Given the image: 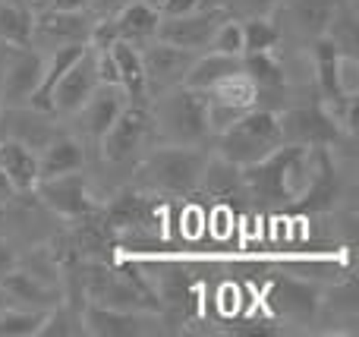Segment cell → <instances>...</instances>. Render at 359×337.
<instances>
[{"mask_svg": "<svg viewBox=\"0 0 359 337\" xmlns=\"http://www.w3.org/2000/svg\"><path fill=\"white\" fill-rule=\"evenodd\" d=\"M243 170V183L249 189V199L262 202L271 208H293L297 199L303 195L306 183L312 174V149L306 145L284 142L265 155L262 161L249 164Z\"/></svg>", "mask_w": 359, "mask_h": 337, "instance_id": "6da1fadb", "label": "cell"}, {"mask_svg": "<svg viewBox=\"0 0 359 337\" xmlns=\"http://www.w3.org/2000/svg\"><path fill=\"white\" fill-rule=\"evenodd\" d=\"M208 155L202 145H164L151 149L139 164V183L155 193L168 195H189L198 189L205 174Z\"/></svg>", "mask_w": 359, "mask_h": 337, "instance_id": "7a4b0ae2", "label": "cell"}, {"mask_svg": "<svg viewBox=\"0 0 359 337\" xmlns=\"http://www.w3.org/2000/svg\"><path fill=\"white\" fill-rule=\"evenodd\" d=\"M217 158L236 164V167H249V164L262 161L271 155L278 145H284L280 136V117L268 107H252V111L240 114L224 132H217Z\"/></svg>", "mask_w": 359, "mask_h": 337, "instance_id": "3957f363", "label": "cell"}, {"mask_svg": "<svg viewBox=\"0 0 359 337\" xmlns=\"http://www.w3.org/2000/svg\"><path fill=\"white\" fill-rule=\"evenodd\" d=\"M151 114H155V130H161V136L170 145H205L211 139L208 101L198 88L177 85L158 95V104Z\"/></svg>", "mask_w": 359, "mask_h": 337, "instance_id": "277c9868", "label": "cell"}, {"mask_svg": "<svg viewBox=\"0 0 359 337\" xmlns=\"http://www.w3.org/2000/svg\"><path fill=\"white\" fill-rule=\"evenodd\" d=\"M280 117V136L284 142L306 145V149H331L347 139L344 126L334 120V114L322 104V101H306L290 111L278 114Z\"/></svg>", "mask_w": 359, "mask_h": 337, "instance_id": "5b68a950", "label": "cell"}, {"mask_svg": "<svg viewBox=\"0 0 359 337\" xmlns=\"http://www.w3.org/2000/svg\"><path fill=\"white\" fill-rule=\"evenodd\" d=\"M151 136H155V114H151V107L126 101V107L111 123V130L101 136L98 142L101 158L111 164H126L145 149V142Z\"/></svg>", "mask_w": 359, "mask_h": 337, "instance_id": "8992f818", "label": "cell"}, {"mask_svg": "<svg viewBox=\"0 0 359 337\" xmlns=\"http://www.w3.org/2000/svg\"><path fill=\"white\" fill-rule=\"evenodd\" d=\"M230 16H233V10L224 4L202 6V10L183 13V16H161L158 19L155 38L158 41L177 44V48H186V50H205L211 35L217 32V25Z\"/></svg>", "mask_w": 359, "mask_h": 337, "instance_id": "52a82bcc", "label": "cell"}, {"mask_svg": "<svg viewBox=\"0 0 359 337\" xmlns=\"http://www.w3.org/2000/svg\"><path fill=\"white\" fill-rule=\"evenodd\" d=\"M139 54H142V69H145L149 95L158 98V95L183 85V79H186V73H189V67L196 63L198 50H186V48H177V44L151 38L149 44L139 48Z\"/></svg>", "mask_w": 359, "mask_h": 337, "instance_id": "ba28073f", "label": "cell"}, {"mask_svg": "<svg viewBox=\"0 0 359 337\" xmlns=\"http://www.w3.org/2000/svg\"><path fill=\"white\" fill-rule=\"evenodd\" d=\"M35 193H38V199L57 214V218L69 221V224L79 221V218H86V214H92V212H98V202L92 199L88 183L79 170L63 174V177H50V180H38Z\"/></svg>", "mask_w": 359, "mask_h": 337, "instance_id": "9c48e42d", "label": "cell"}, {"mask_svg": "<svg viewBox=\"0 0 359 337\" xmlns=\"http://www.w3.org/2000/svg\"><path fill=\"white\" fill-rule=\"evenodd\" d=\"M98 85L101 82H98V67H95V48L86 44L82 57L63 73V79L57 82L54 98H50V114H60V117L79 114L82 104L92 98V92Z\"/></svg>", "mask_w": 359, "mask_h": 337, "instance_id": "30bf717a", "label": "cell"}, {"mask_svg": "<svg viewBox=\"0 0 359 337\" xmlns=\"http://www.w3.org/2000/svg\"><path fill=\"white\" fill-rule=\"evenodd\" d=\"M44 69V57L38 50H32V44H13L10 60H6L4 69V82H0V101L6 107H19L29 104L32 92H35L38 79H41Z\"/></svg>", "mask_w": 359, "mask_h": 337, "instance_id": "8fae6325", "label": "cell"}, {"mask_svg": "<svg viewBox=\"0 0 359 337\" xmlns=\"http://www.w3.org/2000/svg\"><path fill=\"white\" fill-rule=\"evenodd\" d=\"M101 214H104L107 227L114 231V237L123 231H155V224H158L155 199L139 193V189H123V193H117L101 208Z\"/></svg>", "mask_w": 359, "mask_h": 337, "instance_id": "7c38bea8", "label": "cell"}, {"mask_svg": "<svg viewBox=\"0 0 359 337\" xmlns=\"http://www.w3.org/2000/svg\"><path fill=\"white\" fill-rule=\"evenodd\" d=\"M95 22L86 16V13H73V10H54L48 6L44 13L35 16V25H32V41H44V44H88L92 38Z\"/></svg>", "mask_w": 359, "mask_h": 337, "instance_id": "4fadbf2b", "label": "cell"}, {"mask_svg": "<svg viewBox=\"0 0 359 337\" xmlns=\"http://www.w3.org/2000/svg\"><path fill=\"white\" fill-rule=\"evenodd\" d=\"M341 199V177L328 149H312V174L303 195L297 199V212H328Z\"/></svg>", "mask_w": 359, "mask_h": 337, "instance_id": "5bb4252c", "label": "cell"}, {"mask_svg": "<svg viewBox=\"0 0 359 337\" xmlns=\"http://www.w3.org/2000/svg\"><path fill=\"white\" fill-rule=\"evenodd\" d=\"M0 287L10 294L13 303H22L25 309H50L63 300L60 287L48 277H41L32 268H10L6 275H0Z\"/></svg>", "mask_w": 359, "mask_h": 337, "instance_id": "9a60e30c", "label": "cell"}, {"mask_svg": "<svg viewBox=\"0 0 359 337\" xmlns=\"http://www.w3.org/2000/svg\"><path fill=\"white\" fill-rule=\"evenodd\" d=\"M268 303H271L274 312L284 315V319L309 322V319H316L318 306H322V296L306 281H297V277H274Z\"/></svg>", "mask_w": 359, "mask_h": 337, "instance_id": "2e32d148", "label": "cell"}, {"mask_svg": "<svg viewBox=\"0 0 359 337\" xmlns=\"http://www.w3.org/2000/svg\"><path fill=\"white\" fill-rule=\"evenodd\" d=\"M82 325L86 334L95 337H139L149 331V312H123V309H107L98 303L82 306Z\"/></svg>", "mask_w": 359, "mask_h": 337, "instance_id": "e0dca14e", "label": "cell"}, {"mask_svg": "<svg viewBox=\"0 0 359 337\" xmlns=\"http://www.w3.org/2000/svg\"><path fill=\"white\" fill-rule=\"evenodd\" d=\"M126 107V95L120 85H98L92 92V98L82 104V130H86V136L92 139L95 145L101 142V136H104L107 130H111V123L117 120V114Z\"/></svg>", "mask_w": 359, "mask_h": 337, "instance_id": "ac0fdd59", "label": "cell"}, {"mask_svg": "<svg viewBox=\"0 0 359 337\" xmlns=\"http://www.w3.org/2000/svg\"><path fill=\"white\" fill-rule=\"evenodd\" d=\"M82 50H86V44H60V48H54V54L44 60L41 79H38L35 92H32V98H29V107H32V111L50 114V98H54L57 82H60L63 73H67V69L82 57Z\"/></svg>", "mask_w": 359, "mask_h": 337, "instance_id": "d6986e66", "label": "cell"}, {"mask_svg": "<svg viewBox=\"0 0 359 337\" xmlns=\"http://www.w3.org/2000/svg\"><path fill=\"white\" fill-rule=\"evenodd\" d=\"M114 67H117V85L123 88L126 101L136 104H149V85H145V69H142V54L136 44L130 41H111Z\"/></svg>", "mask_w": 359, "mask_h": 337, "instance_id": "ffe728a7", "label": "cell"}, {"mask_svg": "<svg viewBox=\"0 0 359 337\" xmlns=\"http://www.w3.org/2000/svg\"><path fill=\"white\" fill-rule=\"evenodd\" d=\"M86 167V149L79 139L73 136H60L57 132L38 155V180H50V177H63L73 170Z\"/></svg>", "mask_w": 359, "mask_h": 337, "instance_id": "44dd1931", "label": "cell"}, {"mask_svg": "<svg viewBox=\"0 0 359 337\" xmlns=\"http://www.w3.org/2000/svg\"><path fill=\"white\" fill-rule=\"evenodd\" d=\"M0 123H10L6 139H16V142L29 145V149H44L50 139L57 136V130L41 117V111L32 114V107H6V114L0 117Z\"/></svg>", "mask_w": 359, "mask_h": 337, "instance_id": "7402d4cb", "label": "cell"}, {"mask_svg": "<svg viewBox=\"0 0 359 337\" xmlns=\"http://www.w3.org/2000/svg\"><path fill=\"white\" fill-rule=\"evenodd\" d=\"M0 170L13 180L19 193H32L38 183V155L16 139L0 142Z\"/></svg>", "mask_w": 359, "mask_h": 337, "instance_id": "603a6c76", "label": "cell"}, {"mask_svg": "<svg viewBox=\"0 0 359 337\" xmlns=\"http://www.w3.org/2000/svg\"><path fill=\"white\" fill-rule=\"evenodd\" d=\"M205 95L224 107H233V111H252V107H259V88H255V82L243 69L217 79Z\"/></svg>", "mask_w": 359, "mask_h": 337, "instance_id": "cb8c5ba5", "label": "cell"}, {"mask_svg": "<svg viewBox=\"0 0 359 337\" xmlns=\"http://www.w3.org/2000/svg\"><path fill=\"white\" fill-rule=\"evenodd\" d=\"M211 195H221V199H249V189L243 183V170L236 164L224 161V158H215L205 164V174H202V183Z\"/></svg>", "mask_w": 359, "mask_h": 337, "instance_id": "d4e9b609", "label": "cell"}, {"mask_svg": "<svg viewBox=\"0 0 359 337\" xmlns=\"http://www.w3.org/2000/svg\"><path fill=\"white\" fill-rule=\"evenodd\" d=\"M236 69H243L240 57H230V54H215V50H208L205 57H196V63L189 67V73H186L183 85L189 88H198V92H208L211 85H215L217 79H224V76L236 73Z\"/></svg>", "mask_w": 359, "mask_h": 337, "instance_id": "484cf974", "label": "cell"}, {"mask_svg": "<svg viewBox=\"0 0 359 337\" xmlns=\"http://www.w3.org/2000/svg\"><path fill=\"white\" fill-rule=\"evenodd\" d=\"M243 73L255 82V88L262 92H280L284 88V67L271 50H243L240 54Z\"/></svg>", "mask_w": 359, "mask_h": 337, "instance_id": "4316f807", "label": "cell"}, {"mask_svg": "<svg viewBox=\"0 0 359 337\" xmlns=\"http://www.w3.org/2000/svg\"><path fill=\"white\" fill-rule=\"evenodd\" d=\"M344 4H347V0H293V16H297V22L316 38V35H325V32H328L331 19H334V13L341 10Z\"/></svg>", "mask_w": 359, "mask_h": 337, "instance_id": "83f0119b", "label": "cell"}, {"mask_svg": "<svg viewBox=\"0 0 359 337\" xmlns=\"http://www.w3.org/2000/svg\"><path fill=\"white\" fill-rule=\"evenodd\" d=\"M32 25H35V13L22 4H6L0 0V38L10 44H32Z\"/></svg>", "mask_w": 359, "mask_h": 337, "instance_id": "f1b7e54d", "label": "cell"}, {"mask_svg": "<svg viewBox=\"0 0 359 337\" xmlns=\"http://www.w3.org/2000/svg\"><path fill=\"white\" fill-rule=\"evenodd\" d=\"M48 309H10L0 312V337H38Z\"/></svg>", "mask_w": 359, "mask_h": 337, "instance_id": "f546056e", "label": "cell"}, {"mask_svg": "<svg viewBox=\"0 0 359 337\" xmlns=\"http://www.w3.org/2000/svg\"><path fill=\"white\" fill-rule=\"evenodd\" d=\"M280 44V29L265 16L255 13L243 22V50H274Z\"/></svg>", "mask_w": 359, "mask_h": 337, "instance_id": "4dcf8cb0", "label": "cell"}, {"mask_svg": "<svg viewBox=\"0 0 359 337\" xmlns=\"http://www.w3.org/2000/svg\"><path fill=\"white\" fill-rule=\"evenodd\" d=\"M356 25H359V22H356L353 6L344 4L341 10L334 13V19H331V25H328V32H325V35H328L331 41H334L347 57H356V48H359V32H356Z\"/></svg>", "mask_w": 359, "mask_h": 337, "instance_id": "1f68e13d", "label": "cell"}, {"mask_svg": "<svg viewBox=\"0 0 359 337\" xmlns=\"http://www.w3.org/2000/svg\"><path fill=\"white\" fill-rule=\"evenodd\" d=\"M208 50H215V54H230V57L243 54V25L236 22V16L224 19V22L217 25V32L208 41Z\"/></svg>", "mask_w": 359, "mask_h": 337, "instance_id": "d6a6232c", "label": "cell"}, {"mask_svg": "<svg viewBox=\"0 0 359 337\" xmlns=\"http://www.w3.org/2000/svg\"><path fill=\"white\" fill-rule=\"evenodd\" d=\"M155 6L158 16H183V13L202 10V6H211L215 0H149Z\"/></svg>", "mask_w": 359, "mask_h": 337, "instance_id": "836d02e7", "label": "cell"}, {"mask_svg": "<svg viewBox=\"0 0 359 337\" xmlns=\"http://www.w3.org/2000/svg\"><path fill=\"white\" fill-rule=\"evenodd\" d=\"M19 265V256H16V249L10 246V240L0 233V275H6L10 268H16Z\"/></svg>", "mask_w": 359, "mask_h": 337, "instance_id": "e575fe53", "label": "cell"}, {"mask_svg": "<svg viewBox=\"0 0 359 337\" xmlns=\"http://www.w3.org/2000/svg\"><path fill=\"white\" fill-rule=\"evenodd\" d=\"M95 6H98V13H101V19H107V16H114L117 10H123L126 4H133V0H92Z\"/></svg>", "mask_w": 359, "mask_h": 337, "instance_id": "d590c367", "label": "cell"}, {"mask_svg": "<svg viewBox=\"0 0 359 337\" xmlns=\"http://www.w3.org/2000/svg\"><path fill=\"white\" fill-rule=\"evenodd\" d=\"M54 10H73V13H86L92 6V0H50Z\"/></svg>", "mask_w": 359, "mask_h": 337, "instance_id": "8d00e7d4", "label": "cell"}, {"mask_svg": "<svg viewBox=\"0 0 359 337\" xmlns=\"http://www.w3.org/2000/svg\"><path fill=\"white\" fill-rule=\"evenodd\" d=\"M16 195H22L16 186H13V180L0 170V202H10V199H16Z\"/></svg>", "mask_w": 359, "mask_h": 337, "instance_id": "74e56055", "label": "cell"}, {"mask_svg": "<svg viewBox=\"0 0 359 337\" xmlns=\"http://www.w3.org/2000/svg\"><path fill=\"white\" fill-rule=\"evenodd\" d=\"M10 50H13V44L0 38V82H4V69H6V60H10Z\"/></svg>", "mask_w": 359, "mask_h": 337, "instance_id": "f35d334b", "label": "cell"}, {"mask_svg": "<svg viewBox=\"0 0 359 337\" xmlns=\"http://www.w3.org/2000/svg\"><path fill=\"white\" fill-rule=\"evenodd\" d=\"M22 4L29 6V10L38 16V13H44V10H48V6H50V0H22Z\"/></svg>", "mask_w": 359, "mask_h": 337, "instance_id": "ab89813d", "label": "cell"}, {"mask_svg": "<svg viewBox=\"0 0 359 337\" xmlns=\"http://www.w3.org/2000/svg\"><path fill=\"white\" fill-rule=\"evenodd\" d=\"M246 4H249V6H252V10H255V13H265V10H271V6H274V4H278V0H246Z\"/></svg>", "mask_w": 359, "mask_h": 337, "instance_id": "60d3db41", "label": "cell"}, {"mask_svg": "<svg viewBox=\"0 0 359 337\" xmlns=\"http://www.w3.org/2000/svg\"><path fill=\"white\" fill-rule=\"evenodd\" d=\"M10 303H13V300H10V294H6V290L0 287V312H4V309L10 306Z\"/></svg>", "mask_w": 359, "mask_h": 337, "instance_id": "b9f144b4", "label": "cell"}]
</instances>
